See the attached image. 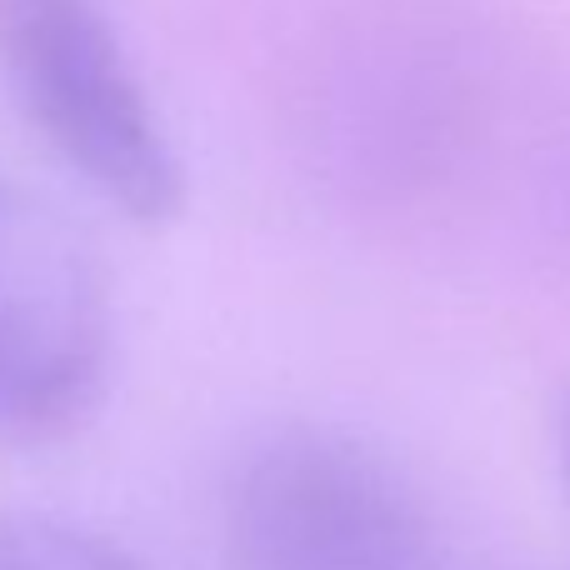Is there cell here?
<instances>
[{"label":"cell","instance_id":"1","mask_svg":"<svg viewBox=\"0 0 570 570\" xmlns=\"http://www.w3.org/2000/svg\"><path fill=\"white\" fill-rule=\"evenodd\" d=\"M0 76L36 136L130 220L186 206V160L100 0H0Z\"/></svg>","mask_w":570,"mask_h":570},{"label":"cell","instance_id":"2","mask_svg":"<svg viewBox=\"0 0 570 570\" xmlns=\"http://www.w3.org/2000/svg\"><path fill=\"white\" fill-rule=\"evenodd\" d=\"M226 556L230 570H435V535L375 445L335 425H281L230 475Z\"/></svg>","mask_w":570,"mask_h":570},{"label":"cell","instance_id":"3","mask_svg":"<svg viewBox=\"0 0 570 570\" xmlns=\"http://www.w3.org/2000/svg\"><path fill=\"white\" fill-rule=\"evenodd\" d=\"M110 285L96 250L0 170V445L70 435L106 391Z\"/></svg>","mask_w":570,"mask_h":570},{"label":"cell","instance_id":"4","mask_svg":"<svg viewBox=\"0 0 570 570\" xmlns=\"http://www.w3.org/2000/svg\"><path fill=\"white\" fill-rule=\"evenodd\" d=\"M0 570H146L116 541L50 511L0 515Z\"/></svg>","mask_w":570,"mask_h":570},{"label":"cell","instance_id":"5","mask_svg":"<svg viewBox=\"0 0 570 570\" xmlns=\"http://www.w3.org/2000/svg\"><path fill=\"white\" fill-rule=\"evenodd\" d=\"M556 465H561V481L570 495V381L556 395Z\"/></svg>","mask_w":570,"mask_h":570}]
</instances>
